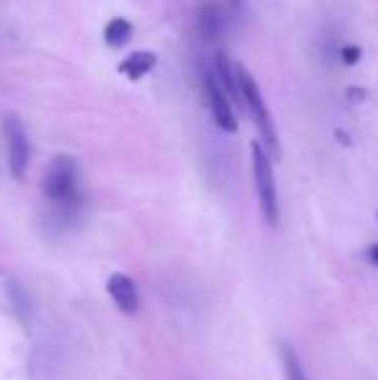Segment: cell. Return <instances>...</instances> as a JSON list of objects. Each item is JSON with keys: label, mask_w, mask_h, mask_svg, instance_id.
<instances>
[{"label": "cell", "mask_w": 378, "mask_h": 380, "mask_svg": "<svg viewBox=\"0 0 378 380\" xmlns=\"http://www.w3.org/2000/svg\"><path fill=\"white\" fill-rule=\"evenodd\" d=\"M132 39V24L127 19H111L104 26V42L109 47H125Z\"/></svg>", "instance_id": "30bf717a"}, {"label": "cell", "mask_w": 378, "mask_h": 380, "mask_svg": "<svg viewBox=\"0 0 378 380\" xmlns=\"http://www.w3.org/2000/svg\"><path fill=\"white\" fill-rule=\"evenodd\" d=\"M114 305L120 308L125 316H135L140 308V295H138V284L129 280L127 274H111L109 282H107Z\"/></svg>", "instance_id": "52a82bcc"}, {"label": "cell", "mask_w": 378, "mask_h": 380, "mask_svg": "<svg viewBox=\"0 0 378 380\" xmlns=\"http://www.w3.org/2000/svg\"><path fill=\"white\" fill-rule=\"evenodd\" d=\"M3 137H6V158H8V171L13 179H24L31 161V140L26 127L19 117H6L3 122Z\"/></svg>", "instance_id": "277c9868"}, {"label": "cell", "mask_w": 378, "mask_h": 380, "mask_svg": "<svg viewBox=\"0 0 378 380\" xmlns=\"http://www.w3.org/2000/svg\"><path fill=\"white\" fill-rule=\"evenodd\" d=\"M213 75L218 80V86L223 88V93L228 96V101H236L239 107H244V101H241V86H239V78H236V62H231V57L226 52H215Z\"/></svg>", "instance_id": "ba28073f"}, {"label": "cell", "mask_w": 378, "mask_h": 380, "mask_svg": "<svg viewBox=\"0 0 378 380\" xmlns=\"http://www.w3.org/2000/svg\"><path fill=\"white\" fill-rule=\"evenodd\" d=\"M156 62H159V57H156L153 52L138 49V52H132V55H127V57L122 60L120 73L129 80H140L143 75H148L150 70L156 68Z\"/></svg>", "instance_id": "9c48e42d"}, {"label": "cell", "mask_w": 378, "mask_h": 380, "mask_svg": "<svg viewBox=\"0 0 378 380\" xmlns=\"http://www.w3.org/2000/svg\"><path fill=\"white\" fill-rule=\"evenodd\" d=\"M366 256H368V262H370V264H376V266H378V244L368 246V251H366Z\"/></svg>", "instance_id": "5bb4252c"}, {"label": "cell", "mask_w": 378, "mask_h": 380, "mask_svg": "<svg viewBox=\"0 0 378 380\" xmlns=\"http://www.w3.org/2000/svg\"><path fill=\"white\" fill-rule=\"evenodd\" d=\"M228 8L220 0H205L197 8V29L205 39H218L228 26Z\"/></svg>", "instance_id": "8992f818"}, {"label": "cell", "mask_w": 378, "mask_h": 380, "mask_svg": "<svg viewBox=\"0 0 378 380\" xmlns=\"http://www.w3.org/2000/svg\"><path fill=\"white\" fill-rule=\"evenodd\" d=\"M337 55L345 65H355V62H360V57H363V49L355 47V44H342V47L337 49Z\"/></svg>", "instance_id": "4fadbf2b"}, {"label": "cell", "mask_w": 378, "mask_h": 380, "mask_svg": "<svg viewBox=\"0 0 378 380\" xmlns=\"http://www.w3.org/2000/svg\"><path fill=\"white\" fill-rule=\"evenodd\" d=\"M44 199L52 205V215L62 225L73 223L83 210V192H80V168L75 158L57 156L50 163L44 181H42Z\"/></svg>", "instance_id": "6da1fadb"}, {"label": "cell", "mask_w": 378, "mask_h": 380, "mask_svg": "<svg viewBox=\"0 0 378 380\" xmlns=\"http://www.w3.org/2000/svg\"><path fill=\"white\" fill-rule=\"evenodd\" d=\"M202 93H205L210 117H213L215 127H220L223 132L233 135V132L239 129V122H236V114H233V109H231L228 96L223 93V88L218 86V80L213 75V68L202 70Z\"/></svg>", "instance_id": "5b68a950"}, {"label": "cell", "mask_w": 378, "mask_h": 380, "mask_svg": "<svg viewBox=\"0 0 378 380\" xmlns=\"http://www.w3.org/2000/svg\"><path fill=\"white\" fill-rule=\"evenodd\" d=\"M8 293H10V300H13L16 313H19L21 318H26V316L31 313V300H29V295H26V290H24L19 282H10Z\"/></svg>", "instance_id": "7c38bea8"}, {"label": "cell", "mask_w": 378, "mask_h": 380, "mask_svg": "<svg viewBox=\"0 0 378 380\" xmlns=\"http://www.w3.org/2000/svg\"><path fill=\"white\" fill-rule=\"evenodd\" d=\"M251 174H254V189H257L259 210L264 215L267 225H278L280 220L278 186H275V174H272L269 153L262 147V143H251Z\"/></svg>", "instance_id": "3957f363"}, {"label": "cell", "mask_w": 378, "mask_h": 380, "mask_svg": "<svg viewBox=\"0 0 378 380\" xmlns=\"http://www.w3.org/2000/svg\"><path fill=\"white\" fill-rule=\"evenodd\" d=\"M236 78H239V86H241V101H244L246 111L251 114V122H254L259 137H262V147H264L267 153H272V156H280L278 129H275V119H272L267 104H264L262 88H259L254 75H251L241 62H236Z\"/></svg>", "instance_id": "7a4b0ae2"}, {"label": "cell", "mask_w": 378, "mask_h": 380, "mask_svg": "<svg viewBox=\"0 0 378 380\" xmlns=\"http://www.w3.org/2000/svg\"><path fill=\"white\" fill-rule=\"evenodd\" d=\"M280 360H282V368H285V378L288 380H311L300 365L298 354L290 350L288 344H280Z\"/></svg>", "instance_id": "8fae6325"}]
</instances>
